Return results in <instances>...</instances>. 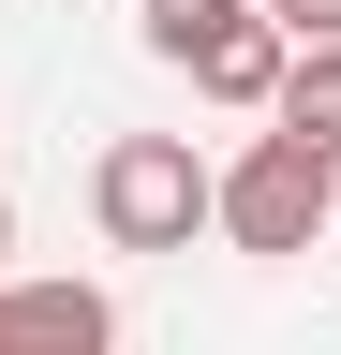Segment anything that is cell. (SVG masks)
Listing matches in <instances>:
<instances>
[{
  "label": "cell",
  "mask_w": 341,
  "mask_h": 355,
  "mask_svg": "<svg viewBox=\"0 0 341 355\" xmlns=\"http://www.w3.org/2000/svg\"><path fill=\"white\" fill-rule=\"evenodd\" d=\"M208 222L238 252H312V222H341V148H297V133H252L238 163H208Z\"/></svg>",
  "instance_id": "1"
},
{
  "label": "cell",
  "mask_w": 341,
  "mask_h": 355,
  "mask_svg": "<svg viewBox=\"0 0 341 355\" xmlns=\"http://www.w3.org/2000/svg\"><path fill=\"white\" fill-rule=\"evenodd\" d=\"M90 222H104V252H193V237H208V163H193V133H104Z\"/></svg>",
  "instance_id": "2"
},
{
  "label": "cell",
  "mask_w": 341,
  "mask_h": 355,
  "mask_svg": "<svg viewBox=\"0 0 341 355\" xmlns=\"http://www.w3.org/2000/svg\"><path fill=\"white\" fill-rule=\"evenodd\" d=\"M0 355H119L104 282H0Z\"/></svg>",
  "instance_id": "3"
},
{
  "label": "cell",
  "mask_w": 341,
  "mask_h": 355,
  "mask_svg": "<svg viewBox=\"0 0 341 355\" xmlns=\"http://www.w3.org/2000/svg\"><path fill=\"white\" fill-rule=\"evenodd\" d=\"M282 60H297V44H282L267 15H238V30L193 60V89H208V104H238V119H267V104H282Z\"/></svg>",
  "instance_id": "4"
},
{
  "label": "cell",
  "mask_w": 341,
  "mask_h": 355,
  "mask_svg": "<svg viewBox=\"0 0 341 355\" xmlns=\"http://www.w3.org/2000/svg\"><path fill=\"white\" fill-rule=\"evenodd\" d=\"M267 133H297V148H341V44H297V60H282Z\"/></svg>",
  "instance_id": "5"
},
{
  "label": "cell",
  "mask_w": 341,
  "mask_h": 355,
  "mask_svg": "<svg viewBox=\"0 0 341 355\" xmlns=\"http://www.w3.org/2000/svg\"><path fill=\"white\" fill-rule=\"evenodd\" d=\"M238 15H252V0H134V30H149V60H178V74H193V60H208V44H223Z\"/></svg>",
  "instance_id": "6"
},
{
  "label": "cell",
  "mask_w": 341,
  "mask_h": 355,
  "mask_svg": "<svg viewBox=\"0 0 341 355\" xmlns=\"http://www.w3.org/2000/svg\"><path fill=\"white\" fill-rule=\"evenodd\" d=\"M252 15H267L282 44H341V0H252Z\"/></svg>",
  "instance_id": "7"
},
{
  "label": "cell",
  "mask_w": 341,
  "mask_h": 355,
  "mask_svg": "<svg viewBox=\"0 0 341 355\" xmlns=\"http://www.w3.org/2000/svg\"><path fill=\"white\" fill-rule=\"evenodd\" d=\"M0 252H15V207H0Z\"/></svg>",
  "instance_id": "8"
}]
</instances>
